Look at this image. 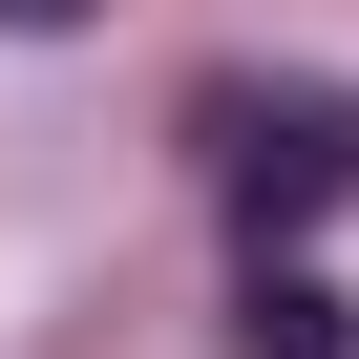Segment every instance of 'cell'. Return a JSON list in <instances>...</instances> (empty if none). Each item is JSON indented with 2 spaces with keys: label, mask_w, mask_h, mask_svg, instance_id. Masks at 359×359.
<instances>
[{
  "label": "cell",
  "mask_w": 359,
  "mask_h": 359,
  "mask_svg": "<svg viewBox=\"0 0 359 359\" xmlns=\"http://www.w3.org/2000/svg\"><path fill=\"white\" fill-rule=\"evenodd\" d=\"M233 359H359V296H338L317 254H254V275H233Z\"/></svg>",
  "instance_id": "2"
},
{
  "label": "cell",
  "mask_w": 359,
  "mask_h": 359,
  "mask_svg": "<svg viewBox=\"0 0 359 359\" xmlns=\"http://www.w3.org/2000/svg\"><path fill=\"white\" fill-rule=\"evenodd\" d=\"M191 148H212V191H233V233L254 254H296L317 212H359V85H317V64H233V85H191Z\"/></svg>",
  "instance_id": "1"
},
{
  "label": "cell",
  "mask_w": 359,
  "mask_h": 359,
  "mask_svg": "<svg viewBox=\"0 0 359 359\" xmlns=\"http://www.w3.org/2000/svg\"><path fill=\"white\" fill-rule=\"evenodd\" d=\"M0 22H106V0H0Z\"/></svg>",
  "instance_id": "3"
}]
</instances>
